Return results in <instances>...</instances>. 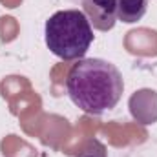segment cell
<instances>
[{
	"label": "cell",
	"mask_w": 157,
	"mask_h": 157,
	"mask_svg": "<svg viewBox=\"0 0 157 157\" xmlns=\"http://www.w3.org/2000/svg\"><path fill=\"white\" fill-rule=\"evenodd\" d=\"M66 90L71 102L90 115H102L119 104L124 78L115 64L104 59H80L71 66Z\"/></svg>",
	"instance_id": "1"
},
{
	"label": "cell",
	"mask_w": 157,
	"mask_h": 157,
	"mask_svg": "<svg viewBox=\"0 0 157 157\" xmlns=\"http://www.w3.org/2000/svg\"><path fill=\"white\" fill-rule=\"evenodd\" d=\"M44 40L55 57L62 60H80L93 42V28L84 11H57L46 20Z\"/></svg>",
	"instance_id": "2"
},
{
	"label": "cell",
	"mask_w": 157,
	"mask_h": 157,
	"mask_svg": "<svg viewBox=\"0 0 157 157\" xmlns=\"http://www.w3.org/2000/svg\"><path fill=\"white\" fill-rule=\"evenodd\" d=\"M82 11L99 31H110L117 22V0H82Z\"/></svg>",
	"instance_id": "3"
},
{
	"label": "cell",
	"mask_w": 157,
	"mask_h": 157,
	"mask_svg": "<svg viewBox=\"0 0 157 157\" xmlns=\"http://www.w3.org/2000/svg\"><path fill=\"white\" fill-rule=\"evenodd\" d=\"M152 104H157V91L154 90H139L130 97V112L132 117L141 124H152L157 121V112H152Z\"/></svg>",
	"instance_id": "4"
},
{
	"label": "cell",
	"mask_w": 157,
	"mask_h": 157,
	"mask_svg": "<svg viewBox=\"0 0 157 157\" xmlns=\"http://www.w3.org/2000/svg\"><path fill=\"white\" fill-rule=\"evenodd\" d=\"M148 11V0H117V20L133 24Z\"/></svg>",
	"instance_id": "5"
},
{
	"label": "cell",
	"mask_w": 157,
	"mask_h": 157,
	"mask_svg": "<svg viewBox=\"0 0 157 157\" xmlns=\"http://www.w3.org/2000/svg\"><path fill=\"white\" fill-rule=\"evenodd\" d=\"M77 157H108L106 146L99 139H90L77 154Z\"/></svg>",
	"instance_id": "6"
}]
</instances>
